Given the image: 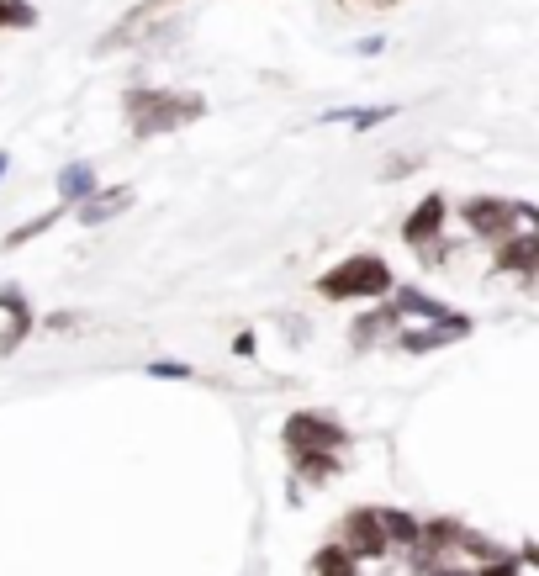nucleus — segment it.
<instances>
[{"label": "nucleus", "instance_id": "nucleus-1", "mask_svg": "<svg viewBox=\"0 0 539 576\" xmlns=\"http://www.w3.org/2000/svg\"><path fill=\"white\" fill-rule=\"evenodd\" d=\"M122 111L133 122V138H159V133H180V127L207 117V96L170 90V85H133V90H122Z\"/></svg>", "mask_w": 539, "mask_h": 576}, {"label": "nucleus", "instance_id": "nucleus-2", "mask_svg": "<svg viewBox=\"0 0 539 576\" xmlns=\"http://www.w3.org/2000/svg\"><path fill=\"white\" fill-rule=\"evenodd\" d=\"M392 286H397L392 265H386L381 254H370V249L339 259L333 270H323L318 281H312V291H318L323 302H381Z\"/></svg>", "mask_w": 539, "mask_h": 576}, {"label": "nucleus", "instance_id": "nucleus-3", "mask_svg": "<svg viewBox=\"0 0 539 576\" xmlns=\"http://www.w3.org/2000/svg\"><path fill=\"white\" fill-rule=\"evenodd\" d=\"M460 222L487 238V244H503L513 233H539V207L534 201H497V196H471L460 207Z\"/></svg>", "mask_w": 539, "mask_h": 576}, {"label": "nucleus", "instance_id": "nucleus-4", "mask_svg": "<svg viewBox=\"0 0 539 576\" xmlns=\"http://www.w3.org/2000/svg\"><path fill=\"white\" fill-rule=\"evenodd\" d=\"M444 222H450V201H444V191H429L413 212L402 217V238H407V249H418L423 265H444Z\"/></svg>", "mask_w": 539, "mask_h": 576}, {"label": "nucleus", "instance_id": "nucleus-5", "mask_svg": "<svg viewBox=\"0 0 539 576\" xmlns=\"http://www.w3.org/2000/svg\"><path fill=\"white\" fill-rule=\"evenodd\" d=\"M286 450L291 455H344L349 450V429L333 413H291L286 418Z\"/></svg>", "mask_w": 539, "mask_h": 576}, {"label": "nucleus", "instance_id": "nucleus-6", "mask_svg": "<svg viewBox=\"0 0 539 576\" xmlns=\"http://www.w3.org/2000/svg\"><path fill=\"white\" fill-rule=\"evenodd\" d=\"M333 545H339L355 566H365V561H386V555H392L376 508H355V513H344V524H339V534H333Z\"/></svg>", "mask_w": 539, "mask_h": 576}, {"label": "nucleus", "instance_id": "nucleus-7", "mask_svg": "<svg viewBox=\"0 0 539 576\" xmlns=\"http://www.w3.org/2000/svg\"><path fill=\"white\" fill-rule=\"evenodd\" d=\"M471 328H476V318H471V312H450V318H439V323L402 328L392 344L402 349V355H434V349H444V344H460V339H471Z\"/></svg>", "mask_w": 539, "mask_h": 576}, {"label": "nucleus", "instance_id": "nucleus-8", "mask_svg": "<svg viewBox=\"0 0 539 576\" xmlns=\"http://www.w3.org/2000/svg\"><path fill=\"white\" fill-rule=\"evenodd\" d=\"M492 270L518 275V286L534 291V281H539V233H513L503 244H492Z\"/></svg>", "mask_w": 539, "mask_h": 576}, {"label": "nucleus", "instance_id": "nucleus-9", "mask_svg": "<svg viewBox=\"0 0 539 576\" xmlns=\"http://www.w3.org/2000/svg\"><path fill=\"white\" fill-rule=\"evenodd\" d=\"M0 312H6V333H0V355H16L32 339V302L22 286H0Z\"/></svg>", "mask_w": 539, "mask_h": 576}, {"label": "nucleus", "instance_id": "nucleus-10", "mask_svg": "<svg viewBox=\"0 0 539 576\" xmlns=\"http://www.w3.org/2000/svg\"><path fill=\"white\" fill-rule=\"evenodd\" d=\"M133 185H101L96 196H85L80 207H74V222L80 228H101V222H111V217H122L127 207H133Z\"/></svg>", "mask_w": 539, "mask_h": 576}, {"label": "nucleus", "instance_id": "nucleus-11", "mask_svg": "<svg viewBox=\"0 0 539 576\" xmlns=\"http://www.w3.org/2000/svg\"><path fill=\"white\" fill-rule=\"evenodd\" d=\"M386 333H402V318H397V307L381 296L376 312H360V318L349 323V344H355V349H370L376 339H386Z\"/></svg>", "mask_w": 539, "mask_h": 576}, {"label": "nucleus", "instance_id": "nucleus-12", "mask_svg": "<svg viewBox=\"0 0 539 576\" xmlns=\"http://www.w3.org/2000/svg\"><path fill=\"white\" fill-rule=\"evenodd\" d=\"M392 117H402L397 101H381V106H333V111H323V122H349L355 133H370V127H381V122H392Z\"/></svg>", "mask_w": 539, "mask_h": 576}, {"label": "nucleus", "instance_id": "nucleus-13", "mask_svg": "<svg viewBox=\"0 0 539 576\" xmlns=\"http://www.w3.org/2000/svg\"><path fill=\"white\" fill-rule=\"evenodd\" d=\"M101 191V180H96V170H90V164H64L59 170V207H80L85 196H96Z\"/></svg>", "mask_w": 539, "mask_h": 576}, {"label": "nucleus", "instance_id": "nucleus-14", "mask_svg": "<svg viewBox=\"0 0 539 576\" xmlns=\"http://www.w3.org/2000/svg\"><path fill=\"white\" fill-rule=\"evenodd\" d=\"M170 6H175V0H143V6H133V11H127V16H122L117 27L106 32V43H101V53H106V48H122V43H133V32H138L143 22H154L159 11H170Z\"/></svg>", "mask_w": 539, "mask_h": 576}, {"label": "nucleus", "instance_id": "nucleus-15", "mask_svg": "<svg viewBox=\"0 0 539 576\" xmlns=\"http://www.w3.org/2000/svg\"><path fill=\"white\" fill-rule=\"evenodd\" d=\"M64 212H69V207H48V212H37V217H27V222H16V228H11L6 238H0V249L11 254V249L32 244V238H43V233H48V228H53V222H59Z\"/></svg>", "mask_w": 539, "mask_h": 576}, {"label": "nucleus", "instance_id": "nucleus-16", "mask_svg": "<svg viewBox=\"0 0 539 576\" xmlns=\"http://www.w3.org/2000/svg\"><path fill=\"white\" fill-rule=\"evenodd\" d=\"M376 518H381V529H386V545H413L418 540V518L413 513H402V508H376Z\"/></svg>", "mask_w": 539, "mask_h": 576}, {"label": "nucleus", "instance_id": "nucleus-17", "mask_svg": "<svg viewBox=\"0 0 539 576\" xmlns=\"http://www.w3.org/2000/svg\"><path fill=\"white\" fill-rule=\"evenodd\" d=\"M43 16H37L32 0H0V32H32Z\"/></svg>", "mask_w": 539, "mask_h": 576}, {"label": "nucleus", "instance_id": "nucleus-18", "mask_svg": "<svg viewBox=\"0 0 539 576\" xmlns=\"http://www.w3.org/2000/svg\"><path fill=\"white\" fill-rule=\"evenodd\" d=\"M312 576H360V566L349 561L339 545H323L318 555H312Z\"/></svg>", "mask_w": 539, "mask_h": 576}, {"label": "nucleus", "instance_id": "nucleus-19", "mask_svg": "<svg viewBox=\"0 0 539 576\" xmlns=\"http://www.w3.org/2000/svg\"><path fill=\"white\" fill-rule=\"evenodd\" d=\"M148 376H154V381H191L196 370L185 360H154V365H148Z\"/></svg>", "mask_w": 539, "mask_h": 576}, {"label": "nucleus", "instance_id": "nucleus-20", "mask_svg": "<svg viewBox=\"0 0 539 576\" xmlns=\"http://www.w3.org/2000/svg\"><path fill=\"white\" fill-rule=\"evenodd\" d=\"M43 328H48V333H69V328H85V312H69V307H64V312H48V318H43Z\"/></svg>", "mask_w": 539, "mask_h": 576}, {"label": "nucleus", "instance_id": "nucleus-21", "mask_svg": "<svg viewBox=\"0 0 539 576\" xmlns=\"http://www.w3.org/2000/svg\"><path fill=\"white\" fill-rule=\"evenodd\" d=\"M413 170H418V159H413V154H397V159H386L381 180H402V175H413Z\"/></svg>", "mask_w": 539, "mask_h": 576}, {"label": "nucleus", "instance_id": "nucleus-22", "mask_svg": "<svg viewBox=\"0 0 539 576\" xmlns=\"http://www.w3.org/2000/svg\"><path fill=\"white\" fill-rule=\"evenodd\" d=\"M233 355H244V360H254V355H259V339H254L249 328H244V333H233Z\"/></svg>", "mask_w": 539, "mask_h": 576}, {"label": "nucleus", "instance_id": "nucleus-23", "mask_svg": "<svg viewBox=\"0 0 539 576\" xmlns=\"http://www.w3.org/2000/svg\"><path fill=\"white\" fill-rule=\"evenodd\" d=\"M360 6H381L386 11V6H402V0H360Z\"/></svg>", "mask_w": 539, "mask_h": 576}, {"label": "nucleus", "instance_id": "nucleus-24", "mask_svg": "<svg viewBox=\"0 0 539 576\" xmlns=\"http://www.w3.org/2000/svg\"><path fill=\"white\" fill-rule=\"evenodd\" d=\"M6 170H11V154H0V180H6Z\"/></svg>", "mask_w": 539, "mask_h": 576}]
</instances>
